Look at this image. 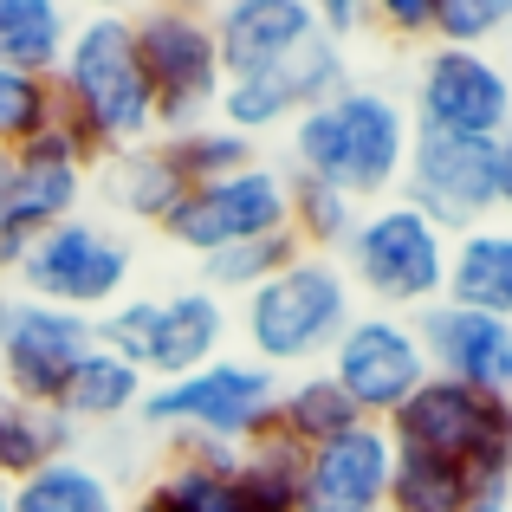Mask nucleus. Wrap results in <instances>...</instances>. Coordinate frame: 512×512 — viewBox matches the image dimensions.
Segmentation results:
<instances>
[{"label": "nucleus", "instance_id": "f8f14e48", "mask_svg": "<svg viewBox=\"0 0 512 512\" xmlns=\"http://www.w3.org/2000/svg\"><path fill=\"white\" fill-rule=\"evenodd\" d=\"M396 201H409L435 234L461 240L474 227H487L500 214V182H493V143L474 137H435L415 130L409 143V169H402Z\"/></svg>", "mask_w": 512, "mask_h": 512}, {"label": "nucleus", "instance_id": "a878e982", "mask_svg": "<svg viewBox=\"0 0 512 512\" xmlns=\"http://www.w3.org/2000/svg\"><path fill=\"white\" fill-rule=\"evenodd\" d=\"M13 512H124V500H117L111 474H98L78 454H59L13 487Z\"/></svg>", "mask_w": 512, "mask_h": 512}, {"label": "nucleus", "instance_id": "39448f33", "mask_svg": "<svg viewBox=\"0 0 512 512\" xmlns=\"http://www.w3.org/2000/svg\"><path fill=\"white\" fill-rule=\"evenodd\" d=\"M338 266L350 279V292L376 299L389 318L396 312H428L441 305V286H448V234L422 221L409 201H376V208L357 214L350 240L338 247Z\"/></svg>", "mask_w": 512, "mask_h": 512}, {"label": "nucleus", "instance_id": "393cba45", "mask_svg": "<svg viewBox=\"0 0 512 512\" xmlns=\"http://www.w3.org/2000/svg\"><path fill=\"white\" fill-rule=\"evenodd\" d=\"M65 33H72V13L59 0H0V65H13V72L52 78Z\"/></svg>", "mask_w": 512, "mask_h": 512}, {"label": "nucleus", "instance_id": "2eb2a0df", "mask_svg": "<svg viewBox=\"0 0 512 512\" xmlns=\"http://www.w3.org/2000/svg\"><path fill=\"white\" fill-rule=\"evenodd\" d=\"M344 85H350L344 46H331V39H305L299 52H286V59L266 65V72L227 78V85H221V104H214V124H227L234 137H266V130L305 117L312 104L338 98Z\"/></svg>", "mask_w": 512, "mask_h": 512}, {"label": "nucleus", "instance_id": "7c9ffc66", "mask_svg": "<svg viewBox=\"0 0 512 512\" xmlns=\"http://www.w3.org/2000/svg\"><path fill=\"white\" fill-rule=\"evenodd\" d=\"M169 150V163L182 169L188 188L201 182H221V175L234 169H253L260 163V150H253V137H234L227 124H201V130H182V137H156Z\"/></svg>", "mask_w": 512, "mask_h": 512}, {"label": "nucleus", "instance_id": "a19ab883", "mask_svg": "<svg viewBox=\"0 0 512 512\" xmlns=\"http://www.w3.org/2000/svg\"><path fill=\"white\" fill-rule=\"evenodd\" d=\"M0 512H13V487H0Z\"/></svg>", "mask_w": 512, "mask_h": 512}, {"label": "nucleus", "instance_id": "2f4dec72", "mask_svg": "<svg viewBox=\"0 0 512 512\" xmlns=\"http://www.w3.org/2000/svg\"><path fill=\"white\" fill-rule=\"evenodd\" d=\"M52 111H59V98H52V78H33V72H13V65H0V150H20L33 130H46Z\"/></svg>", "mask_w": 512, "mask_h": 512}, {"label": "nucleus", "instance_id": "c9c22d12", "mask_svg": "<svg viewBox=\"0 0 512 512\" xmlns=\"http://www.w3.org/2000/svg\"><path fill=\"white\" fill-rule=\"evenodd\" d=\"M493 182H500V214H512V124H506V137L493 143Z\"/></svg>", "mask_w": 512, "mask_h": 512}, {"label": "nucleus", "instance_id": "412c9836", "mask_svg": "<svg viewBox=\"0 0 512 512\" xmlns=\"http://www.w3.org/2000/svg\"><path fill=\"white\" fill-rule=\"evenodd\" d=\"M143 370H130L117 350H91L85 363L72 370V383H65V396H59V415L72 428H104V422H137V402H143Z\"/></svg>", "mask_w": 512, "mask_h": 512}, {"label": "nucleus", "instance_id": "bb28decb", "mask_svg": "<svg viewBox=\"0 0 512 512\" xmlns=\"http://www.w3.org/2000/svg\"><path fill=\"white\" fill-rule=\"evenodd\" d=\"M240 493L247 512H299L305 500V448L279 428H266L260 441L240 448Z\"/></svg>", "mask_w": 512, "mask_h": 512}, {"label": "nucleus", "instance_id": "aec40b11", "mask_svg": "<svg viewBox=\"0 0 512 512\" xmlns=\"http://www.w3.org/2000/svg\"><path fill=\"white\" fill-rule=\"evenodd\" d=\"M175 512H247L240 493V448L214 441H175V461L150 480Z\"/></svg>", "mask_w": 512, "mask_h": 512}, {"label": "nucleus", "instance_id": "ddd939ff", "mask_svg": "<svg viewBox=\"0 0 512 512\" xmlns=\"http://www.w3.org/2000/svg\"><path fill=\"white\" fill-rule=\"evenodd\" d=\"M325 376L350 396V409H357L363 422H389V415H396L435 370H428V350H422L409 318L357 312L344 325V338L331 344Z\"/></svg>", "mask_w": 512, "mask_h": 512}, {"label": "nucleus", "instance_id": "7ed1b4c3", "mask_svg": "<svg viewBox=\"0 0 512 512\" xmlns=\"http://www.w3.org/2000/svg\"><path fill=\"white\" fill-rule=\"evenodd\" d=\"M357 318V292H350L344 266L331 253H299L286 273H273L266 286H253L240 299V338H247L253 363L266 370H305L325 363L331 344L344 338V325Z\"/></svg>", "mask_w": 512, "mask_h": 512}, {"label": "nucleus", "instance_id": "b1692460", "mask_svg": "<svg viewBox=\"0 0 512 512\" xmlns=\"http://www.w3.org/2000/svg\"><path fill=\"white\" fill-rule=\"evenodd\" d=\"M182 195H188V182H182V169L169 163L163 143H143V150L111 156V201L130 214V221L169 227V214L182 208Z\"/></svg>", "mask_w": 512, "mask_h": 512}, {"label": "nucleus", "instance_id": "4be33fe9", "mask_svg": "<svg viewBox=\"0 0 512 512\" xmlns=\"http://www.w3.org/2000/svg\"><path fill=\"white\" fill-rule=\"evenodd\" d=\"M72 441H78V428L59 409H39V402H20L0 389V487H20L46 461L72 454Z\"/></svg>", "mask_w": 512, "mask_h": 512}, {"label": "nucleus", "instance_id": "1a4fd4ad", "mask_svg": "<svg viewBox=\"0 0 512 512\" xmlns=\"http://www.w3.org/2000/svg\"><path fill=\"white\" fill-rule=\"evenodd\" d=\"M13 286H20V299L59 305V312H78V318H104L111 305H124V292H130V247L111 227L72 214V221L46 227V234L26 247Z\"/></svg>", "mask_w": 512, "mask_h": 512}, {"label": "nucleus", "instance_id": "e433bc0d", "mask_svg": "<svg viewBox=\"0 0 512 512\" xmlns=\"http://www.w3.org/2000/svg\"><path fill=\"white\" fill-rule=\"evenodd\" d=\"M124 512H175V506H169V500H163L156 487H143V493H137V500H130Z\"/></svg>", "mask_w": 512, "mask_h": 512}, {"label": "nucleus", "instance_id": "a211bd4d", "mask_svg": "<svg viewBox=\"0 0 512 512\" xmlns=\"http://www.w3.org/2000/svg\"><path fill=\"white\" fill-rule=\"evenodd\" d=\"M208 26L227 78H253L266 65H279L286 52H299L305 39H318L312 0H227V7L208 13Z\"/></svg>", "mask_w": 512, "mask_h": 512}, {"label": "nucleus", "instance_id": "9d476101", "mask_svg": "<svg viewBox=\"0 0 512 512\" xmlns=\"http://www.w3.org/2000/svg\"><path fill=\"white\" fill-rule=\"evenodd\" d=\"M286 221H292L286 169L260 156L253 169H234V175H221V182L188 188L182 208L169 214L163 234H169L182 253L208 260V253L247 247V240H266V234H286Z\"/></svg>", "mask_w": 512, "mask_h": 512}, {"label": "nucleus", "instance_id": "dca6fc26", "mask_svg": "<svg viewBox=\"0 0 512 512\" xmlns=\"http://www.w3.org/2000/svg\"><path fill=\"white\" fill-rule=\"evenodd\" d=\"M389 448L383 422H357L305 454V500L299 512H389Z\"/></svg>", "mask_w": 512, "mask_h": 512}, {"label": "nucleus", "instance_id": "cd10ccee", "mask_svg": "<svg viewBox=\"0 0 512 512\" xmlns=\"http://www.w3.org/2000/svg\"><path fill=\"white\" fill-rule=\"evenodd\" d=\"M363 415L350 409V396L338 383H331L325 370H305V376H292L286 389H279V415H273V428L279 435H292L305 454L312 448H325L331 435H344V428H357Z\"/></svg>", "mask_w": 512, "mask_h": 512}, {"label": "nucleus", "instance_id": "f704fd0d", "mask_svg": "<svg viewBox=\"0 0 512 512\" xmlns=\"http://www.w3.org/2000/svg\"><path fill=\"white\" fill-rule=\"evenodd\" d=\"M312 13H318V39H331V46H344L350 33L370 26V7H357V0H331V7H312Z\"/></svg>", "mask_w": 512, "mask_h": 512}, {"label": "nucleus", "instance_id": "79ce46f5", "mask_svg": "<svg viewBox=\"0 0 512 512\" xmlns=\"http://www.w3.org/2000/svg\"><path fill=\"white\" fill-rule=\"evenodd\" d=\"M0 325H7V292H0Z\"/></svg>", "mask_w": 512, "mask_h": 512}, {"label": "nucleus", "instance_id": "20e7f679", "mask_svg": "<svg viewBox=\"0 0 512 512\" xmlns=\"http://www.w3.org/2000/svg\"><path fill=\"white\" fill-rule=\"evenodd\" d=\"M279 370L253 357H214L208 370L182 376V383H150L137 402V422L150 435L175 441H214V448H247L273 428L279 415Z\"/></svg>", "mask_w": 512, "mask_h": 512}, {"label": "nucleus", "instance_id": "f03ea898", "mask_svg": "<svg viewBox=\"0 0 512 512\" xmlns=\"http://www.w3.org/2000/svg\"><path fill=\"white\" fill-rule=\"evenodd\" d=\"M292 163L299 175L338 188L357 208H376V201H396L402 169H409V143L415 124L389 91L376 85H344L338 98L312 104L305 117H292Z\"/></svg>", "mask_w": 512, "mask_h": 512}, {"label": "nucleus", "instance_id": "72a5a7b5", "mask_svg": "<svg viewBox=\"0 0 512 512\" xmlns=\"http://www.w3.org/2000/svg\"><path fill=\"white\" fill-rule=\"evenodd\" d=\"M370 20L383 26L389 39H428V46H435V0H376Z\"/></svg>", "mask_w": 512, "mask_h": 512}, {"label": "nucleus", "instance_id": "ea45409f", "mask_svg": "<svg viewBox=\"0 0 512 512\" xmlns=\"http://www.w3.org/2000/svg\"><path fill=\"white\" fill-rule=\"evenodd\" d=\"M474 512H506V506H500V493H493V500H480Z\"/></svg>", "mask_w": 512, "mask_h": 512}, {"label": "nucleus", "instance_id": "c85d7f7f", "mask_svg": "<svg viewBox=\"0 0 512 512\" xmlns=\"http://www.w3.org/2000/svg\"><path fill=\"white\" fill-rule=\"evenodd\" d=\"M286 195H292V240H299L305 253H331L338 260V247L350 240V227H357V201L338 195V188H325V182H312V175H299V169H286Z\"/></svg>", "mask_w": 512, "mask_h": 512}, {"label": "nucleus", "instance_id": "9b49d317", "mask_svg": "<svg viewBox=\"0 0 512 512\" xmlns=\"http://www.w3.org/2000/svg\"><path fill=\"white\" fill-rule=\"evenodd\" d=\"M415 130L435 137H474L500 143L512 124V65L493 52H461V46H428L415 65Z\"/></svg>", "mask_w": 512, "mask_h": 512}, {"label": "nucleus", "instance_id": "58836bf2", "mask_svg": "<svg viewBox=\"0 0 512 512\" xmlns=\"http://www.w3.org/2000/svg\"><path fill=\"white\" fill-rule=\"evenodd\" d=\"M500 506L512 512V467H506V480H500Z\"/></svg>", "mask_w": 512, "mask_h": 512}, {"label": "nucleus", "instance_id": "6ab92c4d", "mask_svg": "<svg viewBox=\"0 0 512 512\" xmlns=\"http://www.w3.org/2000/svg\"><path fill=\"white\" fill-rule=\"evenodd\" d=\"M441 305H461L480 318H506L512 325V221H487L474 234L448 240V286Z\"/></svg>", "mask_w": 512, "mask_h": 512}, {"label": "nucleus", "instance_id": "5701e85b", "mask_svg": "<svg viewBox=\"0 0 512 512\" xmlns=\"http://www.w3.org/2000/svg\"><path fill=\"white\" fill-rule=\"evenodd\" d=\"M493 500V487H480L467 467L435 461V454H402L389 461V512H474Z\"/></svg>", "mask_w": 512, "mask_h": 512}, {"label": "nucleus", "instance_id": "c756f323", "mask_svg": "<svg viewBox=\"0 0 512 512\" xmlns=\"http://www.w3.org/2000/svg\"><path fill=\"white\" fill-rule=\"evenodd\" d=\"M299 240L286 234H266V240H247V247H227V253H208L201 260V292H214V299H247L253 286H266L273 273H286L292 260H299Z\"/></svg>", "mask_w": 512, "mask_h": 512}, {"label": "nucleus", "instance_id": "4468645a", "mask_svg": "<svg viewBox=\"0 0 512 512\" xmlns=\"http://www.w3.org/2000/svg\"><path fill=\"white\" fill-rule=\"evenodd\" d=\"M98 350V318L59 312L39 299H7V325H0V389L39 409H59L72 370Z\"/></svg>", "mask_w": 512, "mask_h": 512}, {"label": "nucleus", "instance_id": "37998d69", "mask_svg": "<svg viewBox=\"0 0 512 512\" xmlns=\"http://www.w3.org/2000/svg\"><path fill=\"white\" fill-rule=\"evenodd\" d=\"M506 402H512V389H506Z\"/></svg>", "mask_w": 512, "mask_h": 512}, {"label": "nucleus", "instance_id": "f257e3e1", "mask_svg": "<svg viewBox=\"0 0 512 512\" xmlns=\"http://www.w3.org/2000/svg\"><path fill=\"white\" fill-rule=\"evenodd\" d=\"M52 98H59V111L72 117L78 130H85V143L98 150V163L156 143L150 78H143L137 33H130V13L124 7L72 13L59 72H52Z\"/></svg>", "mask_w": 512, "mask_h": 512}, {"label": "nucleus", "instance_id": "4c0bfd02", "mask_svg": "<svg viewBox=\"0 0 512 512\" xmlns=\"http://www.w3.org/2000/svg\"><path fill=\"white\" fill-rule=\"evenodd\" d=\"M7 188H13V156L0 150V201H7Z\"/></svg>", "mask_w": 512, "mask_h": 512}, {"label": "nucleus", "instance_id": "f3484780", "mask_svg": "<svg viewBox=\"0 0 512 512\" xmlns=\"http://www.w3.org/2000/svg\"><path fill=\"white\" fill-rule=\"evenodd\" d=\"M409 325L422 338L435 376L480 389V396H506L512 389V325L506 318H480V312H461V305H428Z\"/></svg>", "mask_w": 512, "mask_h": 512}, {"label": "nucleus", "instance_id": "6e6552de", "mask_svg": "<svg viewBox=\"0 0 512 512\" xmlns=\"http://www.w3.org/2000/svg\"><path fill=\"white\" fill-rule=\"evenodd\" d=\"M130 33H137L143 78H150L156 137H182V130L214 124L227 72H221V52H214L208 13L201 7H137Z\"/></svg>", "mask_w": 512, "mask_h": 512}, {"label": "nucleus", "instance_id": "423d86ee", "mask_svg": "<svg viewBox=\"0 0 512 512\" xmlns=\"http://www.w3.org/2000/svg\"><path fill=\"white\" fill-rule=\"evenodd\" d=\"M383 435H389V448L454 461V467H467L480 487L500 493V480L512 467V402L461 389V383H448V376H428V383L383 422Z\"/></svg>", "mask_w": 512, "mask_h": 512}, {"label": "nucleus", "instance_id": "473e14b6", "mask_svg": "<svg viewBox=\"0 0 512 512\" xmlns=\"http://www.w3.org/2000/svg\"><path fill=\"white\" fill-rule=\"evenodd\" d=\"M512 33V0H435V46L487 52Z\"/></svg>", "mask_w": 512, "mask_h": 512}, {"label": "nucleus", "instance_id": "0eeeda50", "mask_svg": "<svg viewBox=\"0 0 512 512\" xmlns=\"http://www.w3.org/2000/svg\"><path fill=\"white\" fill-rule=\"evenodd\" d=\"M227 331H234L227 299L201 286L169 292V299H124L98 318V344L117 350L130 370H143V383H182V376L208 370Z\"/></svg>", "mask_w": 512, "mask_h": 512}]
</instances>
